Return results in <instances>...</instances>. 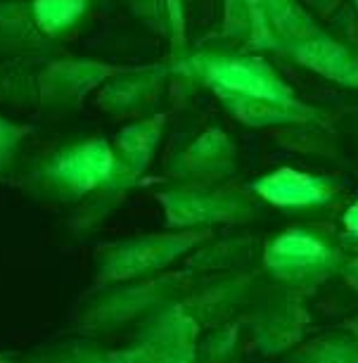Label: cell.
Listing matches in <instances>:
<instances>
[{"mask_svg": "<svg viewBox=\"0 0 358 363\" xmlns=\"http://www.w3.org/2000/svg\"><path fill=\"white\" fill-rule=\"evenodd\" d=\"M86 0H33V22L43 33H62L84 17Z\"/></svg>", "mask_w": 358, "mask_h": 363, "instance_id": "cell-9", "label": "cell"}, {"mask_svg": "<svg viewBox=\"0 0 358 363\" xmlns=\"http://www.w3.org/2000/svg\"><path fill=\"white\" fill-rule=\"evenodd\" d=\"M257 190L275 204H311L325 197V186L311 176L282 169L257 183Z\"/></svg>", "mask_w": 358, "mask_h": 363, "instance_id": "cell-7", "label": "cell"}, {"mask_svg": "<svg viewBox=\"0 0 358 363\" xmlns=\"http://www.w3.org/2000/svg\"><path fill=\"white\" fill-rule=\"evenodd\" d=\"M225 155H230V140H225L221 133H206L202 135L192 150H188V167L192 169H204V167H218L216 162H223Z\"/></svg>", "mask_w": 358, "mask_h": 363, "instance_id": "cell-11", "label": "cell"}, {"mask_svg": "<svg viewBox=\"0 0 358 363\" xmlns=\"http://www.w3.org/2000/svg\"><path fill=\"white\" fill-rule=\"evenodd\" d=\"M22 138V131L17 126H12L10 121L0 119V169H5L15 155V150Z\"/></svg>", "mask_w": 358, "mask_h": 363, "instance_id": "cell-12", "label": "cell"}, {"mask_svg": "<svg viewBox=\"0 0 358 363\" xmlns=\"http://www.w3.org/2000/svg\"><path fill=\"white\" fill-rule=\"evenodd\" d=\"M107 74V67L95 62H62L43 77V93L60 102L81 100Z\"/></svg>", "mask_w": 358, "mask_h": 363, "instance_id": "cell-5", "label": "cell"}, {"mask_svg": "<svg viewBox=\"0 0 358 363\" xmlns=\"http://www.w3.org/2000/svg\"><path fill=\"white\" fill-rule=\"evenodd\" d=\"M190 72L216 88L221 95H250V98L292 100V93L261 60L242 55H197Z\"/></svg>", "mask_w": 358, "mask_h": 363, "instance_id": "cell-1", "label": "cell"}, {"mask_svg": "<svg viewBox=\"0 0 358 363\" xmlns=\"http://www.w3.org/2000/svg\"><path fill=\"white\" fill-rule=\"evenodd\" d=\"M45 174L57 188L77 195L133 178V174L119 162L114 147L107 145L105 140H88L62 150L50 162Z\"/></svg>", "mask_w": 358, "mask_h": 363, "instance_id": "cell-2", "label": "cell"}, {"mask_svg": "<svg viewBox=\"0 0 358 363\" xmlns=\"http://www.w3.org/2000/svg\"><path fill=\"white\" fill-rule=\"evenodd\" d=\"M162 119H147L140 121L135 126H128L114 138V152L119 157V162L126 167L130 174H138L147 167L150 157H152V150L160 140V131H162Z\"/></svg>", "mask_w": 358, "mask_h": 363, "instance_id": "cell-8", "label": "cell"}, {"mask_svg": "<svg viewBox=\"0 0 358 363\" xmlns=\"http://www.w3.org/2000/svg\"><path fill=\"white\" fill-rule=\"evenodd\" d=\"M294 55L299 62L311 69L325 74V77L342 81L347 86H358V65L342 45L320 36H308L294 45Z\"/></svg>", "mask_w": 358, "mask_h": 363, "instance_id": "cell-4", "label": "cell"}, {"mask_svg": "<svg viewBox=\"0 0 358 363\" xmlns=\"http://www.w3.org/2000/svg\"><path fill=\"white\" fill-rule=\"evenodd\" d=\"M223 100L230 112L250 126H275L306 116V109L292 100L250 98V95H223Z\"/></svg>", "mask_w": 358, "mask_h": 363, "instance_id": "cell-6", "label": "cell"}, {"mask_svg": "<svg viewBox=\"0 0 358 363\" xmlns=\"http://www.w3.org/2000/svg\"><path fill=\"white\" fill-rule=\"evenodd\" d=\"M181 238H145L138 242H126L112 252L107 259V276L128 278L130 273H140L152 266L169 262L176 252L183 250Z\"/></svg>", "mask_w": 358, "mask_h": 363, "instance_id": "cell-3", "label": "cell"}, {"mask_svg": "<svg viewBox=\"0 0 358 363\" xmlns=\"http://www.w3.org/2000/svg\"><path fill=\"white\" fill-rule=\"evenodd\" d=\"M155 81L150 79H121L112 84L109 88H105L100 95V102L105 105V109L116 114H130L133 109H140L142 102L147 100V95L152 93Z\"/></svg>", "mask_w": 358, "mask_h": 363, "instance_id": "cell-10", "label": "cell"}, {"mask_svg": "<svg viewBox=\"0 0 358 363\" xmlns=\"http://www.w3.org/2000/svg\"><path fill=\"white\" fill-rule=\"evenodd\" d=\"M349 221H351V223H354V225H358V207H356L354 211H351V216H349Z\"/></svg>", "mask_w": 358, "mask_h": 363, "instance_id": "cell-13", "label": "cell"}]
</instances>
